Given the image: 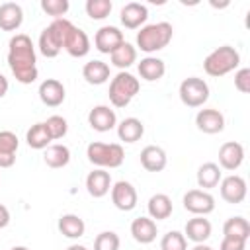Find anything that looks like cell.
Returning <instances> with one entry per match:
<instances>
[{
    "label": "cell",
    "instance_id": "obj_1",
    "mask_svg": "<svg viewBox=\"0 0 250 250\" xmlns=\"http://www.w3.org/2000/svg\"><path fill=\"white\" fill-rule=\"evenodd\" d=\"M37 57H35V47L29 35L25 33H16L10 43H8V64L12 74L16 76L18 82L21 84H31L37 80Z\"/></svg>",
    "mask_w": 250,
    "mask_h": 250
},
{
    "label": "cell",
    "instance_id": "obj_2",
    "mask_svg": "<svg viewBox=\"0 0 250 250\" xmlns=\"http://www.w3.org/2000/svg\"><path fill=\"white\" fill-rule=\"evenodd\" d=\"M174 35V27L168 21H158V23H148L141 27L137 33V47L145 53H156L164 49Z\"/></svg>",
    "mask_w": 250,
    "mask_h": 250
},
{
    "label": "cell",
    "instance_id": "obj_3",
    "mask_svg": "<svg viewBox=\"0 0 250 250\" xmlns=\"http://www.w3.org/2000/svg\"><path fill=\"white\" fill-rule=\"evenodd\" d=\"M72 25H74V23L68 21L66 18H57V20H53V21L41 31V35H39V51H41V55H45L47 59L57 57V55L61 53L62 43H64V37H66V33L70 31Z\"/></svg>",
    "mask_w": 250,
    "mask_h": 250
},
{
    "label": "cell",
    "instance_id": "obj_4",
    "mask_svg": "<svg viewBox=\"0 0 250 250\" xmlns=\"http://www.w3.org/2000/svg\"><path fill=\"white\" fill-rule=\"evenodd\" d=\"M238 64H240V55H238V51H236L234 47H230V45H221V47H217V49L211 51V53L205 57V61H203L205 72H207L209 76H215V78L232 72Z\"/></svg>",
    "mask_w": 250,
    "mask_h": 250
},
{
    "label": "cell",
    "instance_id": "obj_5",
    "mask_svg": "<svg viewBox=\"0 0 250 250\" xmlns=\"http://www.w3.org/2000/svg\"><path fill=\"white\" fill-rule=\"evenodd\" d=\"M139 88H141L139 78H135L131 72L121 70L109 82V92H107L109 94V102L115 107H125L139 94Z\"/></svg>",
    "mask_w": 250,
    "mask_h": 250
},
{
    "label": "cell",
    "instance_id": "obj_6",
    "mask_svg": "<svg viewBox=\"0 0 250 250\" xmlns=\"http://www.w3.org/2000/svg\"><path fill=\"white\" fill-rule=\"evenodd\" d=\"M86 156L98 168H119L123 164L125 152L117 143H90L86 148Z\"/></svg>",
    "mask_w": 250,
    "mask_h": 250
},
{
    "label": "cell",
    "instance_id": "obj_7",
    "mask_svg": "<svg viewBox=\"0 0 250 250\" xmlns=\"http://www.w3.org/2000/svg\"><path fill=\"white\" fill-rule=\"evenodd\" d=\"M180 100L188 107H199L209 100V86L199 76H189L180 84Z\"/></svg>",
    "mask_w": 250,
    "mask_h": 250
},
{
    "label": "cell",
    "instance_id": "obj_8",
    "mask_svg": "<svg viewBox=\"0 0 250 250\" xmlns=\"http://www.w3.org/2000/svg\"><path fill=\"white\" fill-rule=\"evenodd\" d=\"M184 207L193 215L205 217L215 209V197L205 189H189L184 195Z\"/></svg>",
    "mask_w": 250,
    "mask_h": 250
},
{
    "label": "cell",
    "instance_id": "obj_9",
    "mask_svg": "<svg viewBox=\"0 0 250 250\" xmlns=\"http://www.w3.org/2000/svg\"><path fill=\"white\" fill-rule=\"evenodd\" d=\"M111 201L119 211H133L137 207V189L131 182L119 180L111 186Z\"/></svg>",
    "mask_w": 250,
    "mask_h": 250
},
{
    "label": "cell",
    "instance_id": "obj_10",
    "mask_svg": "<svg viewBox=\"0 0 250 250\" xmlns=\"http://www.w3.org/2000/svg\"><path fill=\"white\" fill-rule=\"evenodd\" d=\"M123 31H119V27L115 25H104L96 31V37H94V45L100 53H105V55H111L121 43H123Z\"/></svg>",
    "mask_w": 250,
    "mask_h": 250
},
{
    "label": "cell",
    "instance_id": "obj_11",
    "mask_svg": "<svg viewBox=\"0 0 250 250\" xmlns=\"http://www.w3.org/2000/svg\"><path fill=\"white\" fill-rule=\"evenodd\" d=\"M62 49H64L70 57H74V59L86 57L88 51H90V39H88L86 31L80 29V27H76V25H72L70 31H68L66 37H64Z\"/></svg>",
    "mask_w": 250,
    "mask_h": 250
},
{
    "label": "cell",
    "instance_id": "obj_12",
    "mask_svg": "<svg viewBox=\"0 0 250 250\" xmlns=\"http://www.w3.org/2000/svg\"><path fill=\"white\" fill-rule=\"evenodd\" d=\"M221 197L227 203H242L246 197V180L242 176L230 174L221 180Z\"/></svg>",
    "mask_w": 250,
    "mask_h": 250
},
{
    "label": "cell",
    "instance_id": "obj_13",
    "mask_svg": "<svg viewBox=\"0 0 250 250\" xmlns=\"http://www.w3.org/2000/svg\"><path fill=\"white\" fill-rule=\"evenodd\" d=\"M88 123L94 131L105 133V131H111L117 125V115L109 105H96L88 113Z\"/></svg>",
    "mask_w": 250,
    "mask_h": 250
},
{
    "label": "cell",
    "instance_id": "obj_14",
    "mask_svg": "<svg viewBox=\"0 0 250 250\" xmlns=\"http://www.w3.org/2000/svg\"><path fill=\"white\" fill-rule=\"evenodd\" d=\"M64 98H66V90H64V86H62L61 80L47 78V80H43L39 84V100L45 105L57 107V105H61L64 102Z\"/></svg>",
    "mask_w": 250,
    "mask_h": 250
},
{
    "label": "cell",
    "instance_id": "obj_15",
    "mask_svg": "<svg viewBox=\"0 0 250 250\" xmlns=\"http://www.w3.org/2000/svg\"><path fill=\"white\" fill-rule=\"evenodd\" d=\"M195 125L199 131H203L207 135H215V133H221L225 129V115L213 107L199 109L195 115Z\"/></svg>",
    "mask_w": 250,
    "mask_h": 250
},
{
    "label": "cell",
    "instance_id": "obj_16",
    "mask_svg": "<svg viewBox=\"0 0 250 250\" xmlns=\"http://www.w3.org/2000/svg\"><path fill=\"white\" fill-rule=\"evenodd\" d=\"M244 160V146L236 141H227L219 148V164L225 170H236Z\"/></svg>",
    "mask_w": 250,
    "mask_h": 250
},
{
    "label": "cell",
    "instance_id": "obj_17",
    "mask_svg": "<svg viewBox=\"0 0 250 250\" xmlns=\"http://www.w3.org/2000/svg\"><path fill=\"white\" fill-rule=\"evenodd\" d=\"M119 18H121V23H123L127 29H137V27H141V25L146 21L148 10H146V6L141 4V2H129V4H125V6L121 8Z\"/></svg>",
    "mask_w": 250,
    "mask_h": 250
},
{
    "label": "cell",
    "instance_id": "obj_18",
    "mask_svg": "<svg viewBox=\"0 0 250 250\" xmlns=\"http://www.w3.org/2000/svg\"><path fill=\"white\" fill-rule=\"evenodd\" d=\"M141 164L148 172H162L166 168V164H168V156H166L162 146L148 145V146H145L141 150Z\"/></svg>",
    "mask_w": 250,
    "mask_h": 250
},
{
    "label": "cell",
    "instance_id": "obj_19",
    "mask_svg": "<svg viewBox=\"0 0 250 250\" xmlns=\"http://www.w3.org/2000/svg\"><path fill=\"white\" fill-rule=\"evenodd\" d=\"M86 189L92 197H104L111 189V176L104 168H96L86 176Z\"/></svg>",
    "mask_w": 250,
    "mask_h": 250
},
{
    "label": "cell",
    "instance_id": "obj_20",
    "mask_svg": "<svg viewBox=\"0 0 250 250\" xmlns=\"http://www.w3.org/2000/svg\"><path fill=\"white\" fill-rule=\"evenodd\" d=\"M184 236H186V240H191V242H195V244L205 242V240L211 236V223H209V219L199 217V215H195L193 219H189V221L186 223Z\"/></svg>",
    "mask_w": 250,
    "mask_h": 250
},
{
    "label": "cell",
    "instance_id": "obj_21",
    "mask_svg": "<svg viewBox=\"0 0 250 250\" xmlns=\"http://www.w3.org/2000/svg\"><path fill=\"white\" fill-rule=\"evenodd\" d=\"M23 21V10L16 2H4L0 6V29L16 31Z\"/></svg>",
    "mask_w": 250,
    "mask_h": 250
},
{
    "label": "cell",
    "instance_id": "obj_22",
    "mask_svg": "<svg viewBox=\"0 0 250 250\" xmlns=\"http://www.w3.org/2000/svg\"><path fill=\"white\" fill-rule=\"evenodd\" d=\"M131 234L137 242L141 244H150L156 234H158V229H156V223L150 219V217H137L133 223H131Z\"/></svg>",
    "mask_w": 250,
    "mask_h": 250
},
{
    "label": "cell",
    "instance_id": "obj_23",
    "mask_svg": "<svg viewBox=\"0 0 250 250\" xmlns=\"http://www.w3.org/2000/svg\"><path fill=\"white\" fill-rule=\"evenodd\" d=\"M20 141L12 131H0V168H10L16 162Z\"/></svg>",
    "mask_w": 250,
    "mask_h": 250
},
{
    "label": "cell",
    "instance_id": "obj_24",
    "mask_svg": "<svg viewBox=\"0 0 250 250\" xmlns=\"http://www.w3.org/2000/svg\"><path fill=\"white\" fill-rule=\"evenodd\" d=\"M137 68H139L141 78L146 80V82L160 80V78L164 76V72H166V64H164V61L158 59V57H145V59H141V62H139Z\"/></svg>",
    "mask_w": 250,
    "mask_h": 250
},
{
    "label": "cell",
    "instance_id": "obj_25",
    "mask_svg": "<svg viewBox=\"0 0 250 250\" xmlns=\"http://www.w3.org/2000/svg\"><path fill=\"white\" fill-rule=\"evenodd\" d=\"M82 76H84V80L88 84L100 86V84L107 82V78H109V64L104 62V61H98V59L88 61L84 64V68H82Z\"/></svg>",
    "mask_w": 250,
    "mask_h": 250
},
{
    "label": "cell",
    "instance_id": "obj_26",
    "mask_svg": "<svg viewBox=\"0 0 250 250\" xmlns=\"http://www.w3.org/2000/svg\"><path fill=\"white\" fill-rule=\"evenodd\" d=\"M143 135H145V125L137 117H125L117 125V137L123 143H137Z\"/></svg>",
    "mask_w": 250,
    "mask_h": 250
},
{
    "label": "cell",
    "instance_id": "obj_27",
    "mask_svg": "<svg viewBox=\"0 0 250 250\" xmlns=\"http://www.w3.org/2000/svg\"><path fill=\"white\" fill-rule=\"evenodd\" d=\"M146 209H148V215H150V219L154 221H164V219H168L170 215H172V199L166 195V193H154L150 199H148V205H146Z\"/></svg>",
    "mask_w": 250,
    "mask_h": 250
},
{
    "label": "cell",
    "instance_id": "obj_28",
    "mask_svg": "<svg viewBox=\"0 0 250 250\" xmlns=\"http://www.w3.org/2000/svg\"><path fill=\"white\" fill-rule=\"evenodd\" d=\"M59 230H61V234L66 236V238H80V236L84 234V230H86V225H84V221H82L78 215H74V213H64V215H61V219H59Z\"/></svg>",
    "mask_w": 250,
    "mask_h": 250
},
{
    "label": "cell",
    "instance_id": "obj_29",
    "mask_svg": "<svg viewBox=\"0 0 250 250\" xmlns=\"http://www.w3.org/2000/svg\"><path fill=\"white\" fill-rule=\"evenodd\" d=\"M43 160L49 168H64L70 162V150L64 145H49L45 148Z\"/></svg>",
    "mask_w": 250,
    "mask_h": 250
},
{
    "label": "cell",
    "instance_id": "obj_30",
    "mask_svg": "<svg viewBox=\"0 0 250 250\" xmlns=\"http://www.w3.org/2000/svg\"><path fill=\"white\" fill-rule=\"evenodd\" d=\"M221 182V168L215 162H205L197 168V186L203 188L205 191L219 186Z\"/></svg>",
    "mask_w": 250,
    "mask_h": 250
},
{
    "label": "cell",
    "instance_id": "obj_31",
    "mask_svg": "<svg viewBox=\"0 0 250 250\" xmlns=\"http://www.w3.org/2000/svg\"><path fill=\"white\" fill-rule=\"evenodd\" d=\"M109 59H111V64H113V66H117V68H129V66L137 61V49H135L131 43L123 41V43L109 55Z\"/></svg>",
    "mask_w": 250,
    "mask_h": 250
},
{
    "label": "cell",
    "instance_id": "obj_32",
    "mask_svg": "<svg viewBox=\"0 0 250 250\" xmlns=\"http://www.w3.org/2000/svg\"><path fill=\"white\" fill-rule=\"evenodd\" d=\"M25 141H27V145H29L31 148L41 150V148H47L53 139H51V135H49L45 123H35V125H31V127L27 129Z\"/></svg>",
    "mask_w": 250,
    "mask_h": 250
},
{
    "label": "cell",
    "instance_id": "obj_33",
    "mask_svg": "<svg viewBox=\"0 0 250 250\" xmlns=\"http://www.w3.org/2000/svg\"><path fill=\"white\" fill-rule=\"evenodd\" d=\"M223 234L225 236H232V238H240V240H248L250 225H248V221L244 217H230L223 225Z\"/></svg>",
    "mask_w": 250,
    "mask_h": 250
},
{
    "label": "cell",
    "instance_id": "obj_34",
    "mask_svg": "<svg viewBox=\"0 0 250 250\" xmlns=\"http://www.w3.org/2000/svg\"><path fill=\"white\" fill-rule=\"evenodd\" d=\"M160 250H188V240H186L184 232H180V230L166 232L160 240Z\"/></svg>",
    "mask_w": 250,
    "mask_h": 250
},
{
    "label": "cell",
    "instance_id": "obj_35",
    "mask_svg": "<svg viewBox=\"0 0 250 250\" xmlns=\"http://www.w3.org/2000/svg\"><path fill=\"white\" fill-rule=\"evenodd\" d=\"M113 4L111 0H88L86 2V14L92 18V20H104L109 16Z\"/></svg>",
    "mask_w": 250,
    "mask_h": 250
},
{
    "label": "cell",
    "instance_id": "obj_36",
    "mask_svg": "<svg viewBox=\"0 0 250 250\" xmlns=\"http://www.w3.org/2000/svg\"><path fill=\"white\" fill-rule=\"evenodd\" d=\"M43 123H45V127H47V131H49V135H51L53 141L62 139L66 135V131H68V123H66V119L62 115H51Z\"/></svg>",
    "mask_w": 250,
    "mask_h": 250
},
{
    "label": "cell",
    "instance_id": "obj_37",
    "mask_svg": "<svg viewBox=\"0 0 250 250\" xmlns=\"http://www.w3.org/2000/svg\"><path fill=\"white\" fill-rule=\"evenodd\" d=\"M94 250H119V236L113 230H104L94 240Z\"/></svg>",
    "mask_w": 250,
    "mask_h": 250
},
{
    "label": "cell",
    "instance_id": "obj_38",
    "mask_svg": "<svg viewBox=\"0 0 250 250\" xmlns=\"http://www.w3.org/2000/svg\"><path fill=\"white\" fill-rule=\"evenodd\" d=\"M68 6H70L68 0H41V10L47 16H53L55 20L62 18L68 12Z\"/></svg>",
    "mask_w": 250,
    "mask_h": 250
},
{
    "label": "cell",
    "instance_id": "obj_39",
    "mask_svg": "<svg viewBox=\"0 0 250 250\" xmlns=\"http://www.w3.org/2000/svg\"><path fill=\"white\" fill-rule=\"evenodd\" d=\"M234 88L242 94L250 92V68H238L234 74Z\"/></svg>",
    "mask_w": 250,
    "mask_h": 250
},
{
    "label": "cell",
    "instance_id": "obj_40",
    "mask_svg": "<svg viewBox=\"0 0 250 250\" xmlns=\"http://www.w3.org/2000/svg\"><path fill=\"white\" fill-rule=\"evenodd\" d=\"M219 250H246V240L232 238V236H223Z\"/></svg>",
    "mask_w": 250,
    "mask_h": 250
},
{
    "label": "cell",
    "instance_id": "obj_41",
    "mask_svg": "<svg viewBox=\"0 0 250 250\" xmlns=\"http://www.w3.org/2000/svg\"><path fill=\"white\" fill-rule=\"evenodd\" d=\"M8 223H10V211H8L6 205L0 203V229L8 227Z\"/></svg>",
    "mask_w": 250,
    "mask_h": 250
},
{
    "label": "cell",
    "instance_id": "obj_42",
    "mask_svg": "<svg viewBox=\"0 0 250 250\" xmlns=\"http://www.w3.org/2000/svg\"><path fill=\"white\" fill-rule=\"evenodd\" d=\"M8 88H10L8 78H6L4 74H0V98H4V96L8 94Z\"/></svg>",
    "mask_w": 250,
    "mask_h": 250
},
{
    "label": "cell",
    "instance_id": "obj_43",
    "mask_svg": "<svg viewBox=\"0 0 250 250\" xmlns=\"http://www.w3.org/2000/svg\"><path fill=\"white\" fill-rule=\"evenodd\" d=\"M191 250H213V248H211V246H207V244H203V242H201V244H195V246H193V248H191Z\"/></svg>",
    "mask_w": 250,
    "mask_h": 250
},
{
    "label": "cell",
    "instance_id": "obj_44",
    "mask_svg": "<svg viewBox=\"0 0 250 250\" xmlns=\"http://www.w3.org/2000/svg\"><path fill=\"white\" fill-rule=\"evenodd\" d=\"M66 250H88L86 246H82V244H72V246H68Z\"/></svg>",
    "mask_w": 250,
    "mask_h": 250
},
{
    "label": "cell",
    "instance_id": "obj_45",
    "mask_svg": "<svg viewBox=\"0 0 250 250\" xmlns=\"http://www.w3.org/2000/svg\"><path fill=\"white\" fill-rule=\"evenodd\" d=\"M12 250H29V248H25V246H14Z\"/></svg>",
    "mask_w": 250,
    "mask_h": 250
}]
</instances>
